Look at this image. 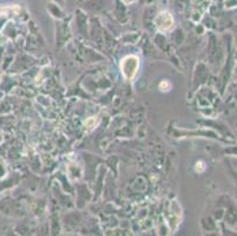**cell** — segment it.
<instances>
[{
	"instance_id": "6da1fadb",
	"label": "cell",
	"mask_w": 237,
	"mask_h": 236,
	"mask_svg": "<svg viewBox=\"0 0 237 236\" xmlns=\"http://www.w3.org/2000/svg\"><path fill=\"white\" fill-rule=\"evenodd\" d=\"M124 60L129 64V67H122L123 68V71H124V73H125V76L127 77V78H131V77H133V74L136 73V71H137V67H138V59L136 58V57H126Z\"/></svg>"
}]
</instances>
